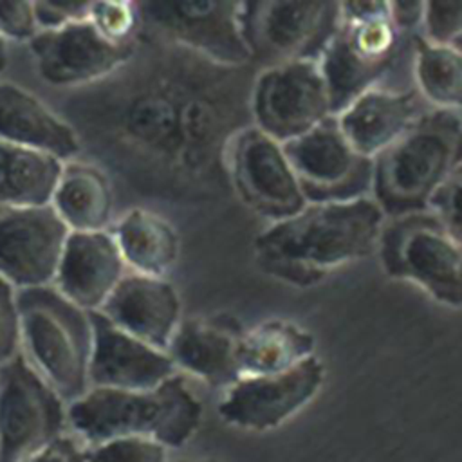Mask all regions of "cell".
Masks as SVG:
<instances>
[{"label": "cell", "mask_w": 462, "mask_h": 462, "mask_svg": "<svg viewBox=\"0 0 462 462\" xmlns=\"http://www.w3.org/2000/svg\"><path fill=\"white\" fill-rule=\"evenodd\" d=\"M256 67H229L146 34L106 79L81 88L65 117L135 189L206 202L231 189L229 152L253 125Z\"/></svg>", "instance_id": "obj_1"}, {"label": "cell", "mask_w": 462, "mask_h": 462, "mask_svg": "<svg viewBox=\"0 0 462 462\" xmlns=\"http://www.w3.org/2000/svg\"><path fill=\"white\" fill-rule=\"evenodd\" d=\"M384 213L372 197L309 202L269 224L253 242L258 267L292 287H314L334 271L377 251Z\"/></svg>", "instance_id": "obj_2"}, {"label": "cell", "mask_w": 462, "mask_h": 462, "mask_svg": "<svg viewBox=\"0 0 462 462\" xmlns=\"http://www.w3.org/2000/svg\"><path fill=\"white\" fill-rule=\"evenodd\" d=\"M339 25L319 56L332 114L374 87H413L415 38L390 18L388 2H339Z\"/></svg>", "instance_id": "obj_3"}, {"label": "cell", "mask_w": 462, "mask_h": 462, "mask_svg": "<svg viewBox=\"0 0 462 462\" xmlns=\"http://www.w3.org/2000/svg\"><path fill=\"white\" fill-rule=\"evenodd\" d=\"M202 419V399L182 374L150 390L88 388L69 404V430L87 446L139 437L180 451L195 439Z\"/></svg>", "instance_id": "obj_4"}, {"label": "cell", "mask_w": 462, "mask_h": 462, "mask_svg": "<svg viewBox=\"0 0 462 462\" xmlns=\"http://www.w3.org/2000/svg\"><path fill=\"white\" fill-rule=\"evenodd\" d=\"M462 162V114L428 110L374 159L372 199L386 218L428 211L446 177Z\"/></svg>", "instance_id": "obj_5"}, {"label": "cell", "mask_w": 462, "mask_h": 462, "mask_svg": "<svg viewBox=\"0 0 462 462\" xmlns=\"http://www.w3.org/2000/svg\"><path fill=\"white\" fill-rule=\"evenodd\" d=\"M20 356L67 402L90 388L92 312L52 285L18 291Z\"/></svg>", "instance_id": "obj_6"}, {"label": "cell", "mask_w": 462, "mask_h": 462, "mask_svg": "<svg viewBox=\"0 0 462 462\" xmlns=\"http://www.w3.org/2000/svg\"><path fill=\"white\" fill-rule=\"evenodd\" d=\"M377 253L390 278L417 285L439 305L462 309V245L431 211L386 218Z\"/></svg>", "instance_id": "obj_7"}, {"label": "cell", "mask_w": 462, "mask_h": 462, "mask_svg": "<svg viewBox=\"0 0 462 462\" xmlns=\"http://www.w3.org/2000/svg\"><path fill=\"white\" fill-rule=\"evenodd\" d=\"M141 31L229 67L253 65L244 2H141ZM256 67V65H254Z\"/></svg>", "instance_id": "obj_8"}, {"label": "cell", "mask_w": 462, "mask_h": 462, "mask_svg": "<svg viewBox=\"0 0 462 462\" xmlns=\"http://www.w3.org/2000/svg\"><path fill=\"white\" fill-rule=\"evenodd\" d=\"M339 18V2H244V31L253 65L265 69L298 60L318 61Z\"/></svg>", "instance_id": "obj_9"}, {"label": "cell", "mask_w": 462, "mask_h": 462, "mask_svg": "<svg viewBox=\"0 0 462 462\" xmlns=\"http://www.w3.org/2000/svg\"><path fill=\"white\" fill-rule=\"evenodd\" d=\"M334 116L328 88L314 60L258 69L251 90L253 126L289 143Z\"/></svg>", "instance_id": "obj_10"}, {"label": "cell", "mask_w": 462, "mask_h": 462, "mask_svg": "<svg viewBox=\"0 0 462 462\" xmlns=\"http://www.w3.org/2000/svg\"><path fill=\"white\" fill-rule=\"evenodd\" d=\"M69 430V404L18 354L0 366L4 462H22Z\"/></svg>", "instance_id": "obj_11"}, {"label": "cell", "mask_w": 462, "mask_h": 462, "mask_svg": "<svg viewBox=\"0 0 462 462\" xmlns=\"http://www.w3.org/2000/svg\"><path fill=\"white\" fill-rule=\"evenodd\" d=\"M307 202H346L372 195L374 161L357 153L336 116L283 143Z\"/></svg>", "instance_id": "obj_12"}, {"label": "cell", "mask_w": 462, "mask_h": 462, "mask_svg": "<svg viewBox=\"0 0 462 462\" xmlns=\"http://www.w3.org/2000/svg\"><path fill=\"white\" fill-rule=\"evenodd\" d=\"M229 182L242 202L271 224L296 215L309 204L283 144L253 125L242 130L231 146Z\"/></svg>", "instance_id": "obj_13"}, {"label": "cell", "mask_w": 462, "mask_h": 462, "mask_svg": "<svg viewBox=\"0 0 462 462\" xmlns=\"http://www.w3.org/2000/svg\"><path fill=\"white\" fill-rule=\"evenodd\" d=\"M323 381L325 368L316 356L285 372L244 375L224 390L217 413L224 422L240 430H274L305 408Z\"/></svg>", "instance_id": "obj_14"}, {"label": "cell", "mask_w": 462, "mask_h": 462, "mask_svg": "<svg viewBox=\"0 0 462 462\" xmlns=\"http://www.w3.org/2000/svg\"><path fill=\"white\" fill-rule=\"evenodd\" d=\"M137 43L139 40L128 45L112 43L85 20L40 31L29 47L43 81L61 88H85L119 70L132 58Z\"/></svg>", "instance_id": "obj_15"}, {"label": "cell", "mask_w": 462, "mask_h": 462, "mask_svg": "<svg viewBox=\"0 0 462 462\" xmlns=\"http://www.w3.org/2000/svg\"><path fill=\"white\" fill-rule=\"evenodd\" d=\"M69 236L52 208H0V278L16 291L52 285Z\"/></svg>", "instance_id": "obj_16"}, {"label": "cell", "mask_w": 462, "mask_h": 462, "mask_svg": "<svg viewBox=\"0 0 462 462\" xmlns=\"http://www.w3.org/2000/svg\"><path fill=\"white\" fill-rule=\"evenodd\" d=\"M92 323L90 388L150 390L179 374L166 350L134 337L97 312H92Z\"/></svg>", "instance_id": "obj_17"}, {"label": "cell", "mask_w": 462, "mask_h": 462, "mask_svg": "<svg viewBox=\"0 0 462 462\" xmlns=\"http://www.w3.org/2000/svg\"><path fill=\"white\" fill-rule=\"evenodd\" d=\"M128 273L108 231L69 233L52 287L87 312H99Z\"/></svg>", "instance_id": "obj_18"}, {"label": "cell", "mask_w": 462, "mask_h": 462, "mask_svg": "<svg viewBox=\"0 0 462 462\" xmlns=\"http://www.w3.org/2000/svg\"><path fill=\"white\" fill-rule=\"evenodd\" d=\"M117 328L168 352L182 321V303L168 278L126 273L97 312Z\"/></svg>", "instance_id": "obj_19"}, {"label": "cell", "mask_w": 462, "mask_h": 462, "mask_svg": "<svg viewBox=\"0 0 462 462\" xmlns=\"http://www.w3.org/2000/svg\"><path fill=\"white\" fill-rule=\"evenodd\" d=\"M428 110L415 87H374L336 114V119L352 148L374 161Z\"/></svg>", "instance_id": "obj_20"}, {"label": "cell", "mask_w": 462, "mask_h": 462, "mask_svg": "<svg viewBox=\"0 0 462 462\" xmlns=\"http://www.w3.org/2000/svg\"><path fill=\"white\" fill-rule=\"evenodd\" d=\"M240 334L242 328L231 318H182L168 354L179 374L226 390L240 377L236 365Z\"/></svg>", "instance_id": "obj_21"}, {"label": "cell", "mask_w": 462, "mask_h": 462, "mask_svg": "<svg viewBox=\"0 0 462 462\" xmlns=\"http://www.w3.org/2000/svg\"><path fill=\"white\" fill-rule=\"evenodd\" d=\"M0 139L40 150L63 162L81 152L72 125L38 96L11 81H0Z\"/></svg>", "instance_id": "obj_22"}, {"label": "cell", "mask_w": 462, "mask_h": 462, "mask_svg": "<svg viewBox=\"0 0 462 462\" xmlns=\"http://www.w3.org/2000/svg\"><path fill=\"white\" fill-rule=\"evenodd\" d=\"M49 206L69 233L108 231L116 220V189L96 162L65 161Z\"/></svg>", "instance_id": "obj_23"}, {"label": "cell", "mask_w": 462, "mask_h": 462, "mask_svg": "<svg viewBox=\"0 0 462 462\" xmlns=\"http://www.w3.org/2000/svg\"><path fill=\"white\" fill-rule=\"evenodd\" d=\"M110 233L128 273L168 278L179 262V231L153 209H126L114 220Z\"/></svg>", "instance_id": "obj_24"}, {"label": "cell", "mask_w": 462, "mask_h": 462, "mask_svg": "<svg viewBox=\"0 0 462 462\" xmlns=\"http://www.w3.org/2000/svg\"><path fill=\"white\" fill-rule=\"evenodd\" d=\"M314 336L289 319H267L242 330L236 346L240 377L285 372L314 356Z\"/></svg>", "instance_id": "obj_25"}, {"label": "cell", "mask_w": 462, "mask_h": 462, "mask_svg": "<svg viewBox=\"0 0 462 462\" xmlns=\"http://www.w3.org/2000/svg\"><path fill=\"white\" fill-rule=\"evenodd\" d=\"M63 161L0 139V208L47 206Z\"/></svg>", "instance_id": "obj_26"}, {"label": "cell", "mask_w": 462, "mask_h": 462, "mask_svg": "<svg viewBox=\"0 0 462 462\" xmlns=\"http://www.w3.org/2000/svg\"><path fill=\"white\" fill-rule=\"evenodd\" d=\"M413 87L431 110L462 114V51L453 43L415 38Z\"/></svg>", "instance_id": "obj_27"}, {"label": "cell", "mask_w": 462, "mask_h": 462, "mask_svg": "<svg viewBox=\"0 0 462 462\" xmlns=\"http://www.w3.org/2000/svg\"><path fill=\"white\" fill-rule=\"evenodd\" d=\"M108 42L135 43L141 36V18L135 2H90L87 18Z\"/></svg>", "instance_id": "obj_28"}, {"label": "cell", "mask_w": 462, "mask_h": 462, "mask_svg": "<svg viewBox=\"0 0 462 462\" xmlns=\"http://www.w3.org/2000/svg\"><path fill=\"white\" fill-rule=\"evenodd\" d=\"M173 453L150 439L121 437L87 446V462H171Z\"/></svg>", "instance_id": "obj_29"}, {"label": "cell", "mask_w": 462, "mask_h": 462, "mask_svg": "<svg viewBox=\"0 0 462 462\" xmlns=\"http://www.w3.org/2000/svg\"><path fill=\"white\" fill-rule=\"evenodd\" d=\"M428 211H431L442 227L462 245V162L455 166L433 193Z\"/></svg>", "instance_id": "obj_30"}, {"label": "cell", "mask_w": 462, "mask_h": 462, "mask_svg": "<svg viewBox=\"0 0 462 462\" xmlns=\"http://www.w3.org/2000/svg\"><path fill=\"white\" fill-rule=\"evenodd\" d=\"M420 34L431 43H455L462 36V2H426Z\"/></svg>", "instance_id": "obj_31"}, {"label": "cell", "mask_w": 462, "mask_h": 462, "mask_svg": "<svg viewBox=\"0 0 462 462\" xmlns=\"http://www.w3.org/2000/svg\"><path fill=\"white\" fill-rule=\"evenodd\" d=\"M20 354L18 291L0 278V366Z\"/></svg>", "instance_id": "obj_32"}, {"label": "cell", "mask_w": 462, "mask_h": 462, "mask_svg": "<svg viewBox=\"0 0 462 462\" xmlns=\"http://www.w3.org/2000/svg\"><path fill=\"white\" fill-rule=\"evenodd\" d=\"M40 32L34 2H0V40L29 43Z\"/></svg>", "instance_id": "obj_33"}, {"label": "cell", "mask_w": 462, "mask_h": 462, "mask_svg": "<svg viewBox=\"0 0 462 462\" xmlns=\"http://www.w3.org/2000/svg\"><path fill=\"white\" fill-rule=\"evenodd\" d=\"M90 2L83 4H52V2H34V13L40 31L61 29L88 18Z\"/></svg>", "instance_id": "obj_34"}, {"label": "cell", "mask_w": 462, "mask_h": 462, "mask_svg": "<svg viewBox=\"0 0 462 462\" xmlns=\"http://www.w3.org/2000/svg\"><path fill=\"white\" fill-rule=\"evenodd\" d=\"M22 462H87V444L67 430Z\"/></svg>", "instance_id": "obj_35"}, {"label": "cell", "mask_w": 462, "mask_h": 462, "mask_svg": "<svg viewBox=\"0 0 462 462\" xmlns=\"http://www.w3.org/2000/svg\"><path fill=\"white\" fill-rule=\"evenodd\" d=\"M426 2H388L390 18L402 34H420Z\"/></svg>", "instance_id": "obj_36"}, {"label": "cell", "mask_w": 462, "mask_h": 462, "mask_svg": "<svg viewBox=\"0 0 462 462\" xmlns=\"http://www.w3.org/2000/svg\"><path fill=\"white\" fill-rule=\"evenodd\" d=\"M171 462H218V460L209 457H179L177 453H173Z\"/></svg>", "instance_id": "obj_37"}, {"label": "cell", "mask_w": 462, "mask_h": 462, "mask_svg": "<svg viewBox=\"0 0 462 462\" xmlns=\"http://www.w3.org/2000/svg\"><path fill=\"white\" fill-rule=\"evenodd\" d=\"M7 63V43L0 40V72L5 69Z\"/></svg>", "instance_id": "obj_38"}, {"label": "cell", "mask_w": 462, "mask_h": 462, "mask_svg": "<svg viewBox=\"0 0 462 462\" xmlns=\"http://www.w3.org/2000/svg\"><path fill=\"white\" fill-rule=\"evenodd\" d=\"M453 45H457V47L462 51V36H460V38H458V40H457Z\"/></svg>", "instance_id": "obj_39"}, {"label": "cell", "mask_w": 462, "mask_h": 462, "mask_svg": "<svg viewBox=\"0 0 462 462\" xmlns=\"http://www.w3.org/2000/svg\"><path fill=\"white\" fill-rule=\"evenodd\" d=\"M0 462H4V457H2V442H0Z\"/></svg>", "instance_id": "obj_40"}]
</instances>
